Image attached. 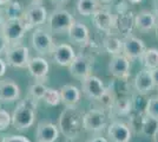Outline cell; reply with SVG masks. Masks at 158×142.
Instances as JSON below:
<instances>
[{"instance_id":"6da1fadb","label":"cell","mask_w":158,"mask_h":142,"mask_svg":"<svg viewBox=\"0 0 158 142\" xmlns=\"http://www.w3.org/2000/svg\"><path fill=\"white\" fill-rule=\"evenodd\" d=\"M58 128L66 139L76 140L84 130V114L76 107H65L59 116Z\"/></svg>"},{"instance_id":"7a4b0ae2","label":"cell","mask_w":158,"mask_h":142,"mask_svg":"<svg viewBox=\"0 0 158 142\" xmlns=\"http://www.w3.org/2000/svg\"><path fill=\"white\" fill-rule=\"evenodd\" d=\"M37 116V101L31 96L17 104L12 114V126L17 130H27L33 126Z\"/></svg>"},{"instance_id":"3957f363","label":"cell","mask_w":158,"mask_h":142,"mask_svg":"<svg viewBox=\"0 0 158 142\" xmlns=\"http://www.w3.org/2000/svg\"><path fill=\"white\" fill-rule=\"evenodd\" d=\"M47 27L52 33L61 34L67 33L73 24L76 23V19L72 14L65 8H56L48 14L47 18Z\"/></svg>"},{"instance_id":"277c9868","label":"cell","mask_w":158,"mask_h":142,"mask_svg":"<svg viewBox=\"0 0 158 142\" xmlns=\"http://www.w3.org/2000/svg\"><path fill=\"white\" fill-rule=\"evenodd\" d=\"M47 18H48V14L45 6H43L41 2L32 1L28 6L25 7V13L20 21L25 26L26 31H28L45 24L47 21Z\"/></svg>"},{"instance_id":"5b68a950","label":"cell","mask_w":158,"mask_h":142,"mask_svg":"<svg viewBox=\"0 0 158 142\" xmlns=\"http://www.w3.org/2000/svg\"><path fill=\"white\" fill-rule=\"evenodd\" d=\"M32 46L33 49L43 56H52V52L56 46V43L53 41L52 34L50 31L43 27H37L34 28L32 33Z\"/></svg>"},{"instance_id":"8992f818","label":"cell","mask_w":158,"mask_h":142,"mask_svg":"<svg viewBox=\"0 0 158 142\" xmlns=\"http://www.w3.org/2000/svg\"><path fill=\"white\" fill-rule=\"evenodd\" d=\"M107 127V115L103 109L93 108L84 114V130L89 133H102Z\"/></svg>"},{"instance_id":"52a82bcc","label":"cell","mask_w":158,"mask_h":142,"mask_svg":"<svg viewBox=\"0 0 158 142\" xmlns=\"http://www.w3.org/2000/svg\"><path fill=\"white\" fill-rule=\"evenodd\" d=\"M93 68V57L86 54H79L76 56L73 62L69 65V71L71 76L78 78L80 81L85 80L86 77L91 76Z\"/></svg>"},{"instance_id":"ba28073f","label":"cell","mask_w":158,"mask_h":142,"mask_svg":"<svg viewBox=\"0 0 158 142\" xmlns=\"http://www.w3.org/2000/svg\"><path fill=\"white\" fill-rule=\"evenodd\" d=\"M30 61L28 47L21 44H12L5 54V62L8 67L12 68H27Z\"/></svg>"},{"instance_id":"9c48e42d","label":"cell","mask_w":158,"mask_h":142,"mask_svg":"<svg viewBox=\"0 0 158 142\" xmlns=\"http://www.w3.org/2000/svg\"><path fill=\"white\" fill-rule=\"evenodd\" d=\"M105 90L106 87L104 85L103 81L94 75H91L81 81V91L90 100L98 101L105 93Z\"/></svg>"},{"instance_id":"30bf717a","label":"cell","mask_w":158,"mask_h":142,"mask_svg":"<svg viewBox=\"0 0 158 142\" xmlns=\"http://www.w3.org/2000/svg\"><path fill=\"white\" fill-rule=\"evenodd\" d=\"M146 50L145 43L140 38L133 36V34H127L123 39V54L126 56L130 61L131 59H140V57Z\"/></svg>"},{"instance_id":"8fae6325","label":"cell","mask_w":158,"mask_h":142,"mask_svg":"<svg viewBox=\"0 0 158 142\" xmlns=\"http://www.w3.org/2000/svg\"><path fill=\"white\" fill-rule=\"evenodd\" d=\"M109 71L117 80H127L130 76V59L123 54L112 56L109 62Z\"/></svg>"},{"instance_id":"7c38bea8","label":"cell","mask_w":158,"mask_h":142,"mask_svg":"<svg viewBox=\"0 0 158 142\" xmlns=\"http://www.w3.org/2000/svg\"><path fill=\"white\" fill-rule=\"evenodd\" d=\"M92 21L99 31H103L107 34H111L112 30L116 28V17L107 8H98L92 14Z\"/></svg>"},{"instance_id":"4fadbf2b","label":"cell","mask_w":158,"mask_h":142,"mask_svg":"<svg viewBox=\"0 0 158 142\" xmlns=\"http://www.w3.org/2000/svg\"><path fill=\"white\" fill-rule=\"evenodd\" d=\"M27 70L30 71L33 78L37 80V82L44 83L46 82L48 72H50V65L45 58L37 56V57L30 58L28 64H27Z\"/></svg>"},{"instance_id":"5bb4252c","label":"cell","mask_w":158,"mask_h":142,"mask_svg":"<svg viewBox=\"0 0 158 142\" xmlns=\"http://www.w3.org/2000/svg\"><path fill=\"white\" fill-rule=\"evenodd\" d=\"M1 33L10 41L11 44H18L26 33V28L19 20H6L2 25Z\"/></svg>"},{"instance_id":"9a60e30c","label":"cell","mask_w":158,"mask_h":142,"mask_svg":"<svg viewBox=\"0 0 158 142\" xmlns=\"http://www.w3.org/2000/svg\"><path fill=\"white\" fill-rule=\"evenodd\" d=\"M76 56L77 54L70 44L60 43V44H56L54 46V50L52 52V59L56 64H58L60 67H69L76 58Z\"/></svg>"},{"instance_id":"2e32d148","label":"cell","mask_w":158,"mask_h":142,"mask_svg":"<svg viewBox=\"0 0 158 142\" xmlns=\"http://www.w3.org/2000/svg\"><path fill=\"white\" fill-rule=\"evenodd\" d=\"M132 131L129 124L120 121H113L107 126V136L112 142H129Z\"/></svg>"},{"instance_id":"e0dca14e","label":"cell","mask_w":158,"mask_h":142,"mask_svg":"<svg viewBox=\"0 0 158 142\" xmlns=\"http://www.w3.org/2000/svg\"><path fill=\"white\" fill-rule=\"evenodd\" d=\"M20 97V87L11 78L0 81V102L12 103Z\"/></svg>"},{"instance_id":"ac0fdd59","label":"cell","mask_w":158,"mask_h":142,"mask_svg":"<svg viewBox=\"0 0 158 142\" xmlns=\"http://www.w3.org/2000/svg\"><path fill=\"white\" fill-rule=\"evenodd\" d=\"M59 136V128L52 122L43 121L37 127V142H54Z\"/></svg>"},{"instance_id":"d6986e66","label":"cell","mask_w":158,"mask_h":142,"mask_svg":"<svg viewBox=\"0 0 158 142\" xmlns=\"http://www.w3.org/2000/svg\"><path fill=\"white\" fill-rule=\"evenodd\" d=\"M133 87L136 89L138 95H144L149 94L152 89L155 88V83L152 80L151 71L148 69H143L140 70L138 74L136 75L135 80H133Z\"/></svg>"},{"instance_id":"ffe728a7","label":"cell","mask_w":158,"mask_h":142,"mask_svg":"<svg viewBox=\"0 0 158 142\" xmlns=\"http://www.w3.org/2000/svg\"><path fill=\"white\" fill-rule=\"evenodd\" d=\"M157 17L149 10H143L135 17V26L142 32H149L157 26Z\"/></svg>"},{"instance_id":"44dd1931","label":"cell","mask_w":158,"mask_h":142,"mask_svg":"<svg viewBox=\"0 0 158 142\" xmlns=\"http://www.w3.org/2000/svg\"><path fill=\"white\" fill-rule=\"evenodd\" d=\"M69 38L70 41L77 45H86L90 41V31L84 23L77 21L73 24L69 30Z\"/></svg>"},{"instance_id":"7402d4cb","label":"cell","mask_w":158,"mask_h":142,"mask_svg":"<svg viewBox=\"0 0 158 142\" xmlns=\"http://www.w3.org/2000/svg\"><path fill=\"white\" fill-rule=\"evenodd\" d=\"M60 100L65 107H76L80 102L81 91L73 84H65L59 89Z\"/></svg>"},{"instance_id":"603a6c76","label":"cell","mask_w":158,"mask_h":142,"mask_svg":"<svg viewBox=\"0 0 158 142\" xmlns=\"http://www.w3.org/2000/svg\"><path fill=\"white\" fill-rule=\"evenodd\" d=\"M2 13L5 15L6 20H19L25 13V7L23 6L20 1L12 0L10 4H7L2 8Z\"/></svg>"},{"instance_id":"cb8c5ba5","label":"cell","mask_w":158,"mask_h":142,"mask_svg":"<svg viewBox=\"0 0 158 142\" xmlns=\"http://www.w3.org/2000/svg\"><path fill=\"white\" fill-rule=\"evenodd\" d=\"M102 45L104 47L106 52L111 56L120 54L123 51V39H119L118 37L113 36V34H107L105 38L103 39Z\"/></svg>"},{"instance_id":"d4e9b609","label":"cell","mask_w":158,"mask_h":142,"mask_svg":"<svg viewBox=\"0 0 158 142\" xmlns=\"http://www.w3.org/2000/svg\"><path fill=\"white\" fill-rule=\"evenodd\" d=\"M133 109V100L129 96H120L117 97L116 103L111 111L117 113L118 115H129Z\"/></svg>"},{"instance_id":"484cf974","label":"cell","mask_w":158,"mask_h":142,"mask_svg":"<svg viewBox=\"0 0 158 142\" xmlns=\"http://www.w3.org/2000/svg\"><path fill=\"white\" fill-rule=\"evenodd\" d=\"M140 131H142L143 135L155 139L158 134V120L145 114L143 122H142Z\"/></svg>"},{"instance_id":"4316f807","label":"cell","mask_w":158,"mask_h":142,"mask_svg":"<svg viewBox=\"0 0 158 142\" xmlns=\"http://www.w3.org/2000/svg\"><path fill=\"white\" fill-rule=\"evenodd\" d=\"M140 61H142L144 69L153 70L158 68V49L156 47L146 49L143 56L140 57Z\"/></svg>"},{"instance_id":"83f0119b","label":"cell","mask_w":158,"mask_h":142,"mask_svg":"<svg viewBox=\"0 0 158 142\" xmlns=\"http://www.w3.org/2000/svg\"><path fill=\"white\" fill-rule=\"evenodd\" d=\"M100 4L97 0H78L77 1V11L83 17L92 15L98 8H100Z\"/></svg>"},{"instance_id":"f1b7e54d","label":"cell","mask_w":158,"mask_h":142,"mask_svg":"<svg viewBox=\"0 0 158 142\" xmlns=\"http://www.w3.org/2000/svg\"><path fill=\"white\" fill-rule=\"evenodd\" d=\"M116 100H117V95L114 93V90L109 87L106 88L105 93L103 94V96L99 98L98 103H99V109H103V110H112L113 109V105L116 103Z\"/></svg>"},{"instance_id":"f546056e","label":"cell","mask_w":158,"mask_h":142,"mask_svg":"<svg viewBox=\"0 0 158 142\" xmlns=\"http://www.w3.org/2000/svg\"><path fill=\"white\" fill-rule=\"evenodd\" d=\"M43 101L48 105H51V107H56V105L60 104L61 100H60L59 90H56L53 88H47L46 91H45V95L43 97Z\"/></svg>"},{"instance_id":"4dcf8cb0","label":"cell","mask_w":158,"mask_h":142,"mask_svg":"<svg viewBox=\"0 0 158 142\" xmlns=\"http://www.w3.org/2000/svg\"><path fill=\"white\" fill-rule=\"evenodd\" d=\"M46 89H47V87H45L44 83H41V82H35V83H33L32 85L28 88V94H30V96L32 97L33 100H35V101L43 100Z\"/></svg>"},{"instance_id":"1f68e13d","label":"cell","mask_w":158,"mask_h":142,"mask_svg":"<svg viewBox=\"0 0 158 142\" xmlns=\"http://www.w3.org/2000/svg\"><path fill=\"white\" fill-rule=\"evenodd\" d=\"M145 114L158 120V96H152L148 100Z\"/></svg>"},{"instance_id":"d6a6232c","label":"cell","mask_w":158,"mask_h":142,"mask_svg":"<svg viewBox=\"0 0 158 142\" xmlns=\"http://www.w3.org/2000/svg\"><path fill=\"white\" fill-rule=\"evenodd\" d=\"M12 124V115L4 109H0V131L6 130Z\"/></svg>"},{"instance_id":"836d02e7","label":"cell","mask_w":158,"mask_h":142,"mask_svg":"<svg viewBox=\"0 0 158 142\" xmlns=\"http://www.w3.org/2000/svg\"><path fill=\"white\" fill-rule=\"evenodd\" d=\"M11 45H12V44L10 43V41L0 32V57H1L2 54H6V52L8 51V49L11 47Z\"/></svg>"},{"instance_id":"e575fe53","label":"cell","mask_w":158,"mask_h":142,"mask_svg":"<svg viewBox=\"0 0 158 142\" xmlns=\"http://www.w3.org/2000/svg\"><path fill=\"white\" fill-rule=\"evenodd\" d=\"M2 142H31L23 135H8L2 137Z\"/></svg>"},{"instance_id":"d590c367","label":"cell","mask_w":158,"mask_h":142,"mask_svg":"<svg viewBox=\"0 0 158 142\" xmlns=\"http://www.w3.org/2000/svg\"><path fill=\"white\" fill-rule=\"evenodd\" d=\"M6 68H7V64L5 59H2L0 57V77H2L4 75L6 74Z\"/></svg>"},{"instance_id":"8d00e7d4","label":"cell","mask_w":158,"mask_h":142,"mask_svg":"<svg viewBox=\"0 0 158 142\" xmlns=\"http://www.w3.org/2000/svg\"><path fill=\"white\" fill-rule=\"evenodd\" d=\"M150 71H151V76L152 80H153V83H155V87H158V68L150 70Z\"/></svg>"},{"instance_id":"74e56055","label":"cell","mask_w":158,"mask_h":142,"mask_svg":"<svg viewBox=\"0 0 158 142\" xmlns=\"http://www.w3.org/2000/svg\"><path fill=\"white\" fill-rule=\"evenodd\" d=\"M86 142H107V140L103 136H96V137H92V139H90L89 141Z\"/></svg>"},{"instance_id":"f35d334b","label":"cell","mask_w":158,"mask_h":142,"mask_svg":"<svg viewBox=\"0 0 158 142\" xmlns=\"http://www.w3.org/2000/svg\"><path fill=\"white\" fill-rule=\"evenodd\" d=\"M51 2H53L54 5H58V6H61V5H65L69 2V0H51Z\"/></svg>"},{"instance_id":"ab89813d","label":"cell","mask_w":158,"mask_h":142,"mask_svg":"<svg viewBox=\"0 0 158 142\" xmlns=\"http://www.w3.org/2000/svg\"><path fill=\"white\" fill-rule=\"evenodd\" d=\"M153 14L157 17V19H158V0H155V1H153Z\"/></svg>"},{"instance_id":"60d3db41","label":"cell","mask_w":158,"mask_h":142,"mask_svg":"<svg viewBox=\"0 0 158 142\" xmlns=\"http://www.w3.org/2000/svg\"><path fill=\"white\" fill-rule=\"evenodd\" d=\"M5 23V18H4V13H2V10L0 8V32H1V28H2V25Z\"/></svg>"},{"instance_id":"b9f144b4","label":"cell","mask_w":158,"mask_h":142,"mask_svg":"<svg viewBox=\"0 0 158 142\" xmlns=\"http://www.w3.org/2000/svg\"><path fill=\"white\" fill-rule=\"evenodd\" d=\"M11 1H12V0H0V8L2 10V8L6 6L7 4H10Z\"/></svg>"},{"instance_id":"7bdbcfd3","label":"cell","mask_w":158,"mask_h":142,"mask_svg":"<svg viewBox=\"0 0 158 142\" xmlns=\"http://www.w3.org/2000/svg\"><path fill=\"white\" fill-rule=\"evenodd\" d=\"M99 4H109V2H111L112 0H97Z\"/></svg>"},{"instance_id":"ee69618b","label":"cell","mask_w":158,"mask_h":142,"mask_svg":"<svg viewBox=\"0 0 158 142\" xmlns=\"http://www.w3.org/2000/svg\"><path fill=\"white\" fill-rule=\"evenodd\" d=\"M129 2H131V4H139L142 0H127Z\"/></svg>"},{"instance_id":"f6af8a7d","label":"cell","mask_w":158,"mask_h":142,"mask_svg":"<svg viewBox=\"0 0 158 142\" xmlns=\"http://www.w3.org/2000/svg\"><path fill=\"white\" fill-rule=\"evenodd\" d=\"M65 142H78L77 140H70V139H66Z\"/></svg>"},{"instance_id":"bcb514c9","label":"cell","mask_w":158,"mask_h":142,"mask_svg":"<svg viewBox=\"0 0 158 142\" xmlns=\"http://www.w3.org/2000/svg\"><path fill=\"white\" fill-rule=\"evenodd\" d=\"M32 1H34V2H41L43 0H32Z\"/></svg>"},{"instance_id":"7dc6e473","label":"cell","mask_w":158,"mask_h":142,"mask_svg":"<svg viewBox=\"0 0 158 142\" xmlns=\"http://www.w3.org/2000/svg\"><path fill=\"white\" fill-rule=\"evenodd\" d=\"M156 33H157V38H158V25H157V31H156Z\"/></svg>"},{"instance_id":"c3c4849f","label":"cell","mask_w":158,"mask_h":142,"mask_svg":"<svg viewBox=\"0 0 158 142\" xmlns=\"http://www.w3.org/2000/svg\"><path fill=\"white\" fill-rule=\"evenodd\" d=\"M0 142H2V139H1V136H0Z\"/></svg>"}]
</instances>
